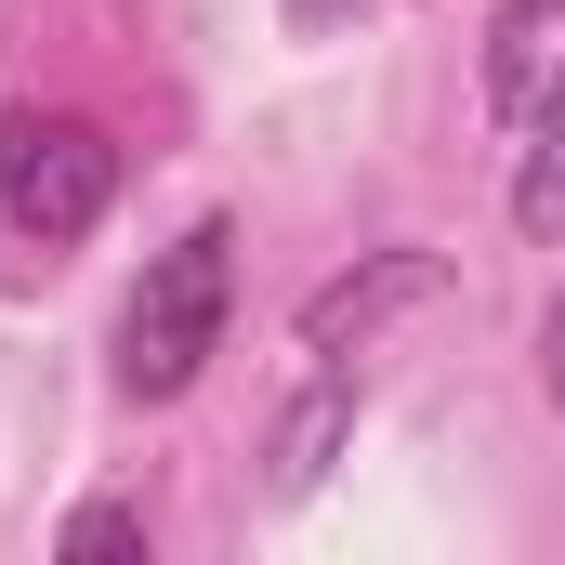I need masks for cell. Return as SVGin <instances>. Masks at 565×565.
<instances>
[{"label":"cell","instance_id":"7","mask_svg":"<svg viewBox=\"0 0 565 565\" xmlns=\"http://www.w3.org/2000/svg\"><path fill=\"white\" fill-rule=\"evenodd\" d=\"M66 553H145V500H79L66 513Z\"/></svg>","mask_w":565,"mask_h":565},{"label":"cell","instance_id":"3","mask_svg":"<svg viewBox=\"0 0 565 565\" xmlns=\"http://www.w3.org/2000/svg\"><path fill=\"white\" fill-rule=\"evenodd\" d=\"M473 79H487V106H500V119H526L540 93H565V0H500V13H487V66H473Z\"/></svg>","mask_w":565,"mask_h":565},{"label":"cell","instance_id":"8","mask_svg":"<svg viewBox=\"0 0 565 565\" xmlns=\"http://www.w3.org/2000/svg\"><path fill=\"white\" fill-rule=\"evenodd\" d=\"M540 395H553V422H565V289H553V316H540Z\"/></svg>","mask_w":565,"mask_h":565},{"label":"cell","instance_id":"5","mask_svg":"<svg viewBox=\"0 0 565 565\" xmlns=\"http://www.w3.org/2000/svg\"><path fill=\"white\" fill-rule=\"evenodd\" d=\"M355 434V355H316V382H302V408L277 422V500H302L316 473H329V447Z\"/></svg>","mask_w":565,"mask_h":565},{"label":"cell","instance_id":"2","mask_svg":"<svg viewBox=\"0 0 565 565\" xmlns=\"http://www.w3.org/2000/svg\"><path fill=\"white\" fill-rule=\"evenodd\" d=\"M106 198H119L106 119H79V106H13L0 119V224L26 250H79L106 224Z\"/></svg>","mask_w":565,"mask_h":565},{"label":"cell","instance_id":"6","mask_svg":"<svg viewBox=\"0 0 565 565\" xmlns=\"http://www.w3.org/2000/svg\"><path fill=\"white\" fill-rule=\"evenodd\" d=\"M513 224L540 237V250H565V93H540L526 119H513Z\"/></svg>","mask_w":565,"mask_h":565},{"label":"cell","instance_id":"4","mask_svg":"<svg viewBox=\"0 0 565 565\" xmlns=\"http://www.w3.org/2000/svg\"><path fill=\"white\" fill-rule=\"evenodd\" d=\"M422 289H434V250H382L369 277H342V289H316V302H302V355H342V342H369V329H382L395 302H422Z\"/></svg>","mask_w":565,"mask_h":565},{"label":"cell","instance_id":"1","mask_svg":"<svg viewBox=\"0 0 565 565\" xmlns=\"http://www.w3.org/2000/svg\"><path fill=\"white\" fill-rule=\"evenodd\" d=\"M224 316H237V224L198 211L171 250H145L132 302H119V395H132V408H171V395L224 355Z\"/></svg>","mask_w":565,"mask_h":565}]
</instances>
